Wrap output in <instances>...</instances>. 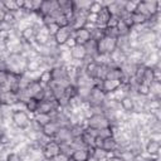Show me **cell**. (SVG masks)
I'll list each match as a JSON object with an SVG mask.
<instances>
[{
    "mask_svg": "<svg viewBox=\"0 0 161 161\" xmlns=\"http://www.w3.org/2000/svg\"><path fill=\"white\" fill-rule=\"evenodd\" d=\"M42 153H43V158L44 160H53L54 157H57L59 153H60V150H59V143L55 142L54 140H52L50 142H48L43 148H42Z\"/></svg>",
    "mask_w": 161,
    "mask_h": 161,
    "instance_id": "5",
    "label": "cell"
},
{
    "mask_svg": "<svg viewBox=\"0 0 161 161\" xmlns=\"http://www.w3.org/2000/svg\"><path fill=\"white\" fill-rule=\"evenodd\" d=\"M36 161H44V160H36Z\"/></svg>",
    "mask_w": 161,
    "mask_h": 161,
    "instance_id": "46",
    "label": "cell"
},
{
    "mask_svg": "<svg viewBox=\"0 0 161 161\" xmlns=\"http://www.w3.org/2000/svg\"><path fill=\"white\" fill-rule=\"evenodd\" d=\"M73 35V29L69 26V25H67V26H60L59 28V30L54 34V40H55V43L58 44V47H63L64 44H65V42L70 38Z\"/></svg>",
    "mask_w": 161,
    "mask_h": 161,
    "instance_id": "6",
    "label": "cell"
},
{
    "mask_svg": "<svg viewBox=\"0 0 161 161\" xmlns=\"http://www.w3.org/2000/svg\"><path fill=\"white\" fill-rule=\"evenodd\" d=\"M113 128L109 126L107 128H102V130H98V133L97 136H99L101 138H108V137H113Z\"/></svg>",
    "mask_w": 161,
    "mask_h": 161,
    "instance_id": "36",
    "label": "cell"
},
{
    "mask_svg": "<svg viewBox=\"0 0 161 161\" xmlns=\"http://www.w3.org/2000/svg\"><path fill=\"white\" fill-rule=\"evenodd\" d=\"M31 118H33L34 121H36V122L42 126V128H43L47 123H49V122L52 121L50 114H48V113H35V114L31 116Z\"/></svg>",
    "mask_w": 161,
    "mask_h": 161,
    "instance_id": "26",
    "label": "cell"
},
{
    "mask_svg": "<svg viewBox=\"0 0 161 161\" xmlns=\"http://www.w3.org/2000/svg\"><path fill=\"white\" fill-rule=\"evenodd\" d=\"M30 119H31V116L25 109H13L11 121L16 128H19L21 131L26 130L30 125Z\"/></svg>",
    "mask_w": 161,
    "mask_h": 161,
    "instance_id": "1",
    "label": "cell"
},
{
    "mask_svg": "<svg viewBox=\"0 0 161 161\" xmlns=\"http://www.w3.org/2000/svg\"><path fill=\"white\" fill-rule=\"evenodd\" d=\"M117 49V39L103 36L101 40L97 42V54H111L113 50Z\"/></svg>",
    "mask_w": 161,
    "mask_h": 161,
    "instance_id": "2",
    "label": "cell"
},
{
    "mask_svg": "<svg viewBox=\"0 0 161 161\" xmlns=\"http://www.w3.org/2000/svg\"><path fill=\"white\" fill-rule=\"evenodd\" d=\"M69 160V157H67V156H64V155H62V153H59L57 157H54L53 160H50V161H68Z\"/></svg>",
    "mask_w": 161,
    "mask_h": 161,
    "instance_id": "44",
    "label": "cell"
},
{
    "mask_svg": "<svg viewBox=\"0 0 161 161\" xmlns=\"http://www.w3.org/2000/svg\"><path fill=\"white\" fill-rule=\"evenodd\" d=\"M73 38L77 44L84 45L87 42L91 40V31L87 28H80V29L73 30Z\"/></svg>",
    "mask_w": 161,
    "mask_h": 161,
    "instance_id": "12",
    "label": "cell"
},
{
    "mask_svg": "<svg viewBox=\"0 0 161 161\" xmlns=\"http://www.w3.org/2000/svg\"><path fill=\"white\" fill-rule=\"evenodd\" d=\"M59 150H60V153L67 156V157H70V155L73 153V147L70 145V142H64V143H59Z\"/></svg>",
    "mask_w": 161,
    "mask_h": 161,
    "instance_id": "33",
    "label": "cell"
},
{
    "mask_svg": "<svg viewBox=\"0 0 161 161\" xmlns=\"http://www.w3.org/2000/svg\"><path fill=\"white\" fill-rule=\"evenodd\" d=\"M153 79H156L155 69H153V68H151V67H145V72H143V75H142V80H141V83L150 84Z\"/></svg>",
    "mask_w": 161,
    "mask_h": 161,
    "instance_id": "24",
    "label": "cell"
},
{
    "mask_svg": "<svg viewBox=\"0 0 161 161\" xmlns=\"http://www.w3.org/2000/svg\"><path fill=\"white\" fill-rule=\"evenodd\" d=\"M44 89V87H42V84L38 82V80H31L30 82V84L26 87V93L31 97V98H34L36 94H39Z\"/></svg>",
    "mask_w": 161,
    "mask_h": 161,
    "instance_id": "22",
    "label": "cell"
},
{
    "mask_svg": "<svg viewBox=\"0 0 161 161\" xmlns=\"http://www.w3.org/2000/svg\"><path fill=\"white\" fill-rule=\"evenodd\" d=\"M103 9V5H102V1H98V0H94V1H91V5L88 8V14H93V15H97L101 10Z\"/></svg>",
    "mask_w": 161,
    "mask_h": 161,
    "instance_id": "30",
    "label": "cell"
},
{
    "mask_svg": "<svg viewBox=\"0 0 161 161\" xmlns=\"http://www.w3.org/2000/svg\"><path fill=\"white\" fill-rule=\"evenodd\" d=\"M109 57H111V63H112V65H114V67H119L122 63H125V62L127 60V54L123 53V52L119 50V49L113 50V52L109 54Z\"/></svg>",
    "mask_w": 161,
    "mask_h": 161,
    "instance_id": "15",
    "label": "cell"
},
{
    "mask_svg": "<svg viewBox=\"0 0 161 161\" xmlns=\"http://www.w3.org/2000/svg\"><path fill=\"white\" fill-rule=\"evenodd\" d=\"M72 135H70V130L69 127H59L58 132L54 136V141L58 143H64V142H70L72 141Z\"/></svg>",
    "mask_w": 161,
    "mask_h": 161,
    "instance_id": "13",
    "label": "cell"
},
{
    "mask_svg": "<svg viewBox=\"0 0 161 161\" xmlns=\"http://www.w3.org/2000/svg\"><path fill=\"white\" fill-rule=\"evenodd\" d=\"M118 103H119L122 112H125L126 114L131 116L136 112V102L131 96H125L123 98H121V101Z\"/></svg>",
    "mask_w": 161,
    "mask_h": 161,
    "instance_id": "8",
    "label": "cell"
},
{
    "mask_svg": "<svg viewBox=\"0 0 161 161\" xmlns=\"http://www.w3.org/2000/svg\"><path fill=\"white\" fill-rule=\"evenodd\" d=\"M106 152H109V153H114L118 151V143L117 141L114 140V137H108V138H103V142H102V147Z\"/></svg>",
    "mask_w": 161,
    "mask_h": 161,
    "instance_id": "16",
    "label": "cell"
},
{
    "mask_svg": "<svg viewBox=\"0 0 161 161\" xmlns=\"http://www.w3.org/2000/svg\"><path fill=\"white\" fill-rule=\"evenodd\" d=\"M69 54H70L72 60H75V62H84L87 58V50H86L84 45H82V44H77L73 48H70Z\"/></svg>",
    "mask_w": 161,
    "mask_h": 161,
    "instance_id": "10",
    "label": "cell"
},
{
    "mask_svg": "<svg viewBox=\"0 0 161 161\" xmlns=\"http://www.w3.org/2000/svg\"><path fill=\"white\" fill-rule=\"evenodd\" d=\"M148 88H150V96H148V98H157V99L161 98V80L153 79L148 84Z\"/></svg>",
    "mask_w": 161,
    "mask_h": 161,
    "instance_id": "18",
    "label": "cell"
},
{
    "mask_svg": "<svg viewBox=\"0 0 161 161\" xmlns=\"http://www.w3.org/2000/svg\"><path fill=\"white\" fill-rule=\"evenodd\" d=\"M147 140H152V141L160 142V141H161V132H151V133L148 135Z\"/></svg>",
    "mask_w": 161,
    "mask_h": 161,
    "instance_id": "42",
    "label": "cell"
},
{
    "mask_svg": "<svg viewBox=\"0 0 161 161\" xmlns=\"http://www.w3.org/2000/svg\"><path fill=\"white\" fill-rule=\"evenodd\" d=\"M0 92H1V91H0Z\"/></svg>",
    "mask_w": 161,
    "mask_h": 161,
    "instance_id": "49",
    "label": "cell"
},
{
    "mask_svg": "<svg viewBox=\"0 0 161 161\" xmlns=\"http://www.w3.org/2000/svg\"><path fill=\"white\" fill-rule=\"evenodd\" d=\"M0 109H1V103H0Z\"/></svg>",
    "mask_w": 161,
    "mask_h": 161,
    "instance_id": "48",
    "label": "cell"
},
{
    "mask_svg": "<svg viewBox=\"0 0 161 161\" xmlns=\"http://www.w3.org/2000/svg\"><path fill=\"white\" fill-rule=\"evenodd\" d=\"M3 20H4V21H6V23H9V24H11L13 26H15V25H16V19H15V16H14V13L5 11V13H4V15H3Z\"/></svg>",
    "mask_w": 161,
    "mask_h": 161,
    "instance_id": "37",
    "label": "cell"
},
{
    "mask_svg": "<svg viewBox=\"0 0 161 161\" xmlns=\"http://www.w3.org/2000/svg\"><path fill=\"white\" fill-rule=\"evenodd\" d=\"M45 28H47V30H48V33H49V35L50 36H54V34L59 30V25L57 24V23H50V24H47L45 25Z\"/></svg>",
    "mask_w": 161,
    "mask_h": 161,
    "instance_id": "38",
    "label": "cell"
},
{
    "mask_svg": "<svg viewBox=\"0 0 161 161\" xmlns=\"http://www.w3.org/2000/svg\"><path fill=\"white\" fill-rule=\"evenodd\" d=\"M97 84L102 88V91L106 94H111V93H113L114 91H117L121 87V82L119 80H113V79H103Z\"/></svg>",
    "mask_w": 161,
    "mask_h": 161,
    "instance_id": "11",
    "label": "cell"
},
{
    "mask_svg": "<svg viewBox=\"0 0 161 161\" xmlns=\"http://www.w3.org/2000/svg\"><path fill=\"white\" fill-rule=\"evenodd\" d=\"M5 161H23V157H21L19 153L11 151V152H9V155L6 156Z\"/></svg>",
    "mask_w": 161,
    "mask_h": 161,
    "instance_id": "39",
    "label": "cell"
},
{
    "mask_svg": "<svg viewBox=\"0 0 161 161\" xmlns=\"http://www.w3.org/2000/svg\"><path fill=\"white\" fill-rule=\"evenodd\" d=\"M118 21H119V18H118V16H112V15H111V18H109V20H108L106 28H116L117 24H118Z\"/></svg>",
    "mask_w": 161,
    "mask_h": 161,
    "instance_id": "41",
    "label": "cell"
},
{
    "mask_svg": "<svg viewBox=\"0 0 161 161\" xmlns=\"http://www.w3.org/2000/svg\"><path fill=\"white\" fill-rule=\"evenodd\" d=\"M74 45H77V43H75V40H74V38H73V35L65 42V44L63 45V47H65L67 49H70V48H73Z\"/></svg>",
    "mask_w": 161,
    "mask_h": 161,
    "instance_id": "43",
    "label": "cell"
},
{
    "mask_svg": "<svg viewBox=\"0 0 161 161\" xmlns=\"http://www.w3.org/2000/svg\"><path fill=\"white\" fill-rule=\"evenodd\" d=\"M3 15H4V14H1V13H0V21L3 20Z\"/></svg>",
    "mask_w": 161,
    "mask_h": 161,
    "instance_id": "45",
    "label": "cell"
},
{
    "mask_svg": "<svg viewBox=\"0 0 161 161\" xmlns=\"http://www.w3.org/2000/svg\"><path fill=\"white\" fill-rule=\"evenodd\" d=\"M3 6H4L5 11H9V13H15L16 10H19V8L16 5V0H4Z\"/></svg>",
    "mask_w": 161,
    "mask_h": 161,
    "instance_id": "32",
    "label": "cell"
},
{
    "mask_svg": "<svg viewBox=\"0 0 161 161\" xmlns=\"http://www.w3.org/2000/svg\"><path fill=\"white\" fill-rule=\"evenodd\" d=\"M42 3H43V0H31V13H36V14H39Z\"/></svg>",
    "mask_w": 161,
    "mask_h": 161,
    "instance_id": "40",
    "label": "cell"
},
{
    "mask_svg": "<svg viewBox=\"0 0 161 161\" xmlns=\"http://www.w3.org/2000/svg\"><path fill=\"white\" fill-rule=\"evenodd\" d=\"M136 5H137V1H133V0H126L125 1V5H123V11L128 13V14H132L136 11Z\"/></svg>",
    "mask_w": 161,
    "mask_h": 161,
    "instance_id": "34",
    "label": "cell"
},
{
    "mask_svg": "<svg viewBox=\"0 0 161 161\" xmlns=\"http://www.w3.org/2000/svg\"><path fill=\"white\" fill-rule=\"evenodd\" d=\"M103 36H104V28L96 26L94 29L91 30V39H92V40L98 42V40H101Z\"/></svg>",
    "mask_w": 161,
    "mask_h": 161,
    "instance_id": "31",
    "label": "cell"
},
{
    "mask_svg": "<svg viewBox=\"0 0 161 161\" xmlns=\"http://www.w3.org/2000/svg\"><path fill=\"white\" fill-rule=\"evenodd\" d=\"M136 13H140V14H142V15H146L147 18H150V14H148V10H147V8H146V4H145V1L142 0H138L137 1V5H136Z\"/></svg>",
    "mask_w": 161,
    "mask_h": 161,
    "instance_id": "35",
    "label": "cell"
},
{
    "mask_svg": "<svg viewBox=\"0 0 161 161\" xmlns=\"http://www.w3.org/2000/svg\"><path fill=\"white\" fill-rule=\"evenodd\" d=\"M19 35H20L21 42L34 43V39H35V35H36V30L34 29L33 25H28L26 28H24L23 30L19 31Z\"/></svg>",
    "mask_w": 161,
    "mask_h": 161,
    "instance_id": "14",
    "label": "cell"
},
{
    "mask_svg": "<svg viewBox=\"0 0 161 161\" xmlns=\"http://www.w3.org/2000/svg\"><path fill=\"white\" fill-rule=\"evenodd\" d=\"M161 151V142L157 141H152V140H146L143 143V152L153 158H158Z\"/></svg>",
    "mask_w": 161,
    "mask_h": 161,
    "instance_id": "7",
    "label": "cell"
},
{
    "mask_svg": "<svg viewBox=\"0 0 161 161\" xmlns=\"http://www.w3.org/2000/svg\"><path fill=\"white\" fill-rule=\"evenodd\" d=\"M136 93L138 97H148L150 96V88H148V84L146 83H138L137 87H136Z\"/></svg>",
    "mask_w": 161,
    "mask_h": 161,
    "instance_id": "29",
    "label": "cell"
},
{
    "mask_svg": "<svg viewBox=\"0 0 161 161\" xmlns=\"http://www.w3.org/2000/svg\"><path fill=\"white\" fill-rule=\"evenodd\" d=\"M106 98H107V94L102 91V88L98 84H96L91 89V96H89L87 103L89 106H102L103 102L106 101Z\"/></svg>",
    "mask_w": 161,
    "mask_h": 161,
    "instance_id": "4",
    "label": "cell"
},
{
    "mask_svg": "<svg viewBox=\"0 0 161 161\" xmlns=\"http://www.w3.org/2000/svg\"><path fill=\"white\" fill-rule=\"evenodd\" d=\"M59 127H60V126H59L55 121H50L49 123H47V125L42 128V133H44L45 136H48V137H50V138H54V136H55V133L58 132Z\"/></svg>",
    "mask_w": 161,
    "mask_h": 161,
    "instance_id": "19",
    "label": "cell"
},
{
    "mask_svg": "<svg viewBox=\"0 0 161 161\" xmlns=\"http://www.w3.org/2000/svg\"><path fill=\"white\" fill-rule=\"evenodd\" d=\"M109 18H111L109 11L107 10V8H103V9L97 14V18H96V25L99 26V28H106V25H107Z\"/></svg>",
    "mask_w": 161,
    "mask_h": 161,
    "instance_id": "17",
    "label": "cell"
},
{
    "mask_svg": "<svg viewBox=\"0 0 161 161\" xmlns=\"http://www.w3.org/2000/svg\"><path fill=\"white\" fill-rule=\"evenodd\" d=\"M89 156H91V152L88 148H78L73 151V153L70 155V158L73 161H87Z\"/></svg>",
    "mask_w": 161,
    "mask_h": 161,
    "instance_id": "20",
    "label": "cell"
},
{
    "mask_svg": "<svg viewBox=\"0 0 161 161\" xmlns=\"http://www.w3.org/2000/svg\"><path fill=\"white\" fill-rule=\"evenodd\" d=\"M0 89H1V83H0Z\"/></svg>",
    "mask_w": 161,
    "mask_h": 161,
    "instance_id": "47",
    "label": "cell"
},
{
    "mask_svg": "<svg viewBox=\"0 0 161 161\" xmlns=\"http://www.w3.org/2000/svg\"><path fill=\"white\" fill-rule=\"evenodd\" d=\"M38 106H39V101H36L35 98H30V99L24 104V108H25V111H26L30 116H33V114L36 113Z\"/></svg>",
    "mask_w": 161,
    "mask_h": 161,
    "instance_id": "25",
    "label": "cell"
},
{
    "mask_svg": "<svg viewBox=\"0 0 161 161\" xmlns=\"http://www.w3.org/2000/svg\"><path fill=\"white\" fill-rule=\"evenodd\" d=\"M84 126L86 127H89V128H94V130H102V128H107L111 126L108 118L101 113V114H94L89 119H86L84 122Z\"/></svg>",
    "mask_w": 161,
    "mask_h": 161,
    "instance_id": "3",
    "label": "cell"
},
{
    "mask_svg": "<svg viewBox=\"0 0 161 161\" xmlns=\"http://www.w3.org/2000/svg\"><path fill=\"white\" fill-rule=\"evenodd\" d=\"M0 103L3 106L14 107L15 104L19 103L18 94L14 93V92H11V91H1L0 92Z\"/></svg>",
    "mask_w": 161,
    "mask_h": 161,
    "instance_id": "9",
    "label": "cell"
},
{
    "mask_svg": "<svg viewBox=\"0 0 161 161\" xmlns=\"http://www.w3.org/2000/svg\"><path fill=\"white\" fill-rule=\"evenodd\" d=\"M91 89L92 87H77V97L82 102H87L91 96Z\"/></svg>",
    "mask_w": 161,
    "mask_h": 161,
    "instance_id": "27",
    "label": "cell"
},
{
    "mask_svg": "<svg viewBox=\"0 0 161 161\" xmlns=\"http://www.w3.org/2000/svg\"><path fill=\"white\" fill-rule=\"evenodd\" d=\"M131 20H132V26H140V25H145L150 20V18L135 11L131 14Z\"/></svg>",
    "mask_w": 161,
    "mask_h": 161,
    "instance_id": "23",
    "label": "cell"
},
{
    "mask_svg": "<svg viewBox=\"0 0 161 161\" xmlns=\"http://www.w3.org/2000/svg\"><path fill=\"white\" fill-rule=\"evenodd\" d=\"M38 82L42 84V87H49L50 83L53 82V77H52V72L50 69H44L40 72L39 74V78H38Z\"/></svg>",
    "mask_w": 161,
    "mask_h": 161,
    "instance_id": "21",
    "label": "cell"
},
{
    "mask_svg": "<svg viewBox=\"0 0 161 161\" xmlns=\"http://www.w3.org/2000/svg\"><path fill=\"white\" fill-rule=\"evenodd\" d=\"M84 128H86V126H84V125H80V123H75V125L69 126L72 137H73V138H75V137H80V136L83 135V132H84Z\"/></svg>",
    "mask_w": 161,
    "mask_h": 161,
    "instance_id": "28",
    "label": "cell"
}]
</instances>
